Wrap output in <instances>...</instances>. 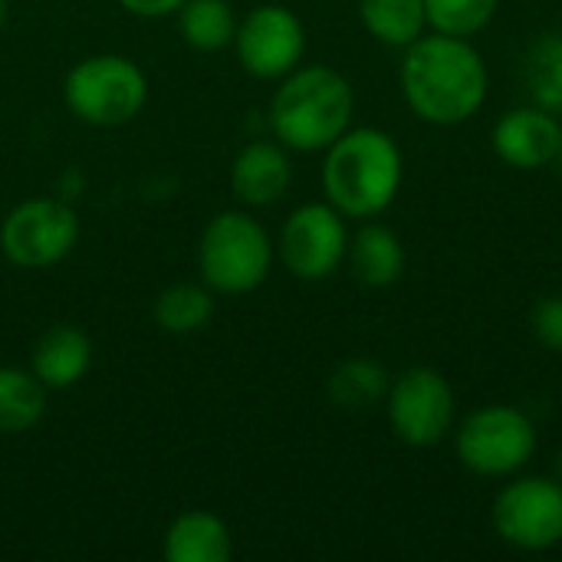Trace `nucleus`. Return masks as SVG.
Wrapping results in <instances>:
<instances>
[{
  "mask_svg": "<svg viewBox=\"0 0 562 562\" xmlns=\"http://www.w3.org/2000/svg\"><path fill=\"white\" fill-rule=\"evenodd\" d=\"M240 66L257 79H283L306 53V30L300 16L280 3L254 7L234 33Z\"/></svg>",
  "mask_w": 562,
  "mask_h": 562,
  "instance_id": "nucleus-11",
  "label": "nucleus"
},
{
  "mask_svg": "<svg viewBox=\"0 0 562 562\" xmlns=\"http://www.w3.org/2000/svg\"><path fill=\"white\" fill-rule=\"evenodd\" d=\"M49 389L30 372L16 366H0V435L33 431L46 415Z\"/></svg>",
  "mask_w": 562,
  "mask_h": 562,
  "instance_id": "nucleus-17",
  "label": "nucleus"
},
{
  "mask_svg": "<svg viewBox=\"0 0 562 562\" xmlns=\"http://www.w3.org/2000/svg\"><path fill=\"white\" fill-rule=\"evenodd\" d=\"M487 82V63L464 36L422 33L412 46H405L402 92L422 122H468L484 105Z\"/></svg>",
  "mask_w": 562,
  "mask_h": 562,
  "instance_id": "nucleus-1",
  "label": "nucleus"
},
{
  "mask_svg": "<svg viewBox=\"0 0 562 562\" xmlns=\"http://www.w3.org/2000/svg\"><path fill=\"white\" fill-rule=\"evenodd\" d=\"M494 530L507 547L543 553L562 543V484L557 477H520L494 501Z\"/></svg>",
  "mask_w": 562,
  "mask_h": 562,
  "instance_id": "nucleus-8",
  "label": "nucleus"
},
{
  "mask_svg": "<svg viewBox=\"0 0 562 562\" xmlns=\"http://www.w3.org/2000/svg\"><path fill=\"white\" fill-rule=\"evenodd\" d=\"M527 86L540 109L562 112V33H547L527 56Z\"/></svg>",
  "mask_w": 562,
  "mask_h": 562,
  "instance_id": "nucleus-22",
  "label": "nucleus"
},
{
  "mask_svg": "<svg viewBox=\"0 0 562 562\" xmlns=\"http://www.w3.org/2000/svg\"><path fill=\"white\" fill-rule=\"evenodd\" d=\"M349 250V231L342 214L326 201H313V204H300L277 240V254L283 260V267L306 283L326 280L339 270V263L346 260Z\"/></svg>",
  "mask_w": 562,
  "mask_h": 562,
  "instance_id": "nucleus-9",
  "label": "nucleus"
},
{
  "mask_svg": "<svg viewBox=\"0 0 562 562\" xmlns=\"http://www.w3.org/2000/svg\"><path fill=\"white\" fill-rule=\"evenodd\" d=\"M405 175L402 148L382 128H346L323 161L326 201L356 221L379 217L398 194Z\"/></svg>",
  "mask_w": 562,
  "mask_h": 562,
  "instance_id": "nucleus-2",
  "label": "nucleus"
},
{
  "mask_svg": "<svg viewBox=\"0 0 562 562\" xmlns=\"http://www.w3.org/2000/svg\"><path fill=\"white\" fill-rule=\"evenodd\" d=\"M497 3L501 0H425V16L435 33L468 40L494 20Z\"/></svg>",
  "mask_w": 562,
  "mask_h": 562,
  "instance_id": "nucleus-23",
  "label": "nucleus"
},
{
  "mask_svg": "<svg viewBox=\"0 0 562 562\" xmlns=\"http://www.w3.org/2000/svg\"><path fill=\"white\" fill-rule=\"evenodd\" d=\"M234 553L231 527L211 510H188L165 533L168 562H227Z\"/></svg>",
  "mask_w": 562,
  "mask_h": 562,
  "instance_id": "nucleus-15",
  "label": "nucleus"
},
{
  "mask_svg": "<svg viewBox=\"0 0 562 562\" xmlns=\"http://www.w3.org/2000/svg\"><path fill=\"white\" fill-rule=\"evenodd\" d=\"M3 23H7V0H0V30H3Z\"/></svg>",
  "mask_w": 562,
  "mask_h": 562,
  "instance_id": "nucleus-26",
  "label": "nucleus"
},
{
  "mask_svg": "<svg viewBox=\"0 0 562 562\" xmlns=\"http://www.w3.org/2000/svg\"><path fill=\"white\" fill-rule=\"evenodd\" d=\"M389 425L398 441L431 448L454 428V392L448 379L428 366L402 372L389 385Z\"/></svg>",
  "mask_w": 562,
  "mask_h": 562,
  "instance_id": "nucleus-10",
  "label": "nucleus"
},
{
  "mask_svg": "<svg viewBox=\"0 0 562 562\" xmlns=\"http://www.w3.org/2000/svg\"><path fill=\"white\" fill-rule=\"evenodd\" d=\"M362 26L385 46H412L425 26V0H359Z\"/></svg>",
  "mask_w": 562,
  "mask_h": 562,
  "instance_id": "nucleus-20",
  "label": "nucleus"
},
{
  "mask_svg": "<svg viewBox=\"0 0 562 562\" xmlns=\"http://www.w3.org/2000/svg\"><path fill=\"white\" fill-rule=\"evenodd\" d=\"M562 125L540 105L507 112L494 128V151L517 171H537L560 158Z\"/></svg>",
  "mask_w": 562,
  "mask_h": 562,
  "instance_id": "nucleus-12",
  "label": "nucleus"
},
{
  "mask_svg": "<svg viewBox=\"0 0 562 562\" xmlns=\"http://www.w3.org/2000/svg\"><path fill=\"white\" fill-rule=\"evenodd\" d=\"M277 247L263 224L247 211H224L217 214L198 244V270L201 280L214 293L240 296L257 290L273 267Z\"/></svg>",
  "mask_w": 562,
  "mask_h": 562,
  "instance_id": "nucleus-4",
  "label": "nucleus"
},
{
  "mask_svg": "<svg viewBox=\"0 0 562 562\" xmlns=\"http://www.w3.org/2000/svg\"><path fill=\"white\" fill-rule=\"evenodd\" d=\"M178 16V33L191 49L217 53L224 46H234L237 33V13L231 0H184Z\"/></svg>",
  "mask_w": 562,
  "mask_h": 562,
  "instance_id": "nucleus-18",
  "label": "nucleus"
},
{
  "mask_svg": "<svg viewBox=\"0 0 562 562\" xmlns=\"http://www.w3.org/2000/svg\"><path fill=\"white\" fill-rule=\"evenodd\" d=\"M214 316V290L201 283H171L155 300V323L171 336H191Z\"/></svg>",
  "mask_w": 562,
  "mask_h": 562,
  "instance_id": "nucleus-19",
  "label": "nucleus"
},
{
  "mask_svg": "<svg viewBox=\"0 0 562 562\" xmlns=\"http://www.w3.org/2000/svg\"><path fill=\"white\" fill-rule=\"evenodd\" d=\"M184 0H119L122 10H128L132 16H145V20H155V16H175L181 10Z\"/></svg>",
  "mask_w": 562,
  "mask_h": 562,
  "instance_id": "nucleus-25",
  "label": "nucleus"
},
{
  "mask_svg": "<svg viewBox=\"0 0 562 562\" xmlns=\"http://www.w3.org/2000/svg\"><path fill=\"white\" fill-rule=\"evenodd\" d=\"M454 448L471 474L510 477L537 454V425L514 405H484L461 422Z\"/></svg>",
  "mask_w": 562,
  "mask_h": 562,
  "instance_id": "nucleus-6",
  "label": "nucleus"
},
{
  "mask_svg": "<svg viewBox=\"0 0 562 562\" xmlns=\"http://www.w3.org/2000/svg\"><path fill=\"white\" fill-rule=\"evenodd\" d=\"M557 161H562V145H560V158H557Z\"/></svg>",
  "mask_w": 562,
  "mask_h": 562,
  "instance_id": "nucleus-28",
  "label": "nucleus"
},
{
  "mask_svg": "<svg viewBox=\"0 0 562 562\" xmlns=\"http://www.w3.org/2000/svg\"><path fill=\"white\" fill-rule=\"evenodd\" d=\"M293 184V165L280 142H250L231 165V191L250 207L277 204Z\"/></svg>",
  "mask_w": 562,
  "mask_h": 562,
  "instance_id": "nucleus-13",
  "label": "nucleus"
},
{
  "mask_svg": "<svg viewBox=\"0 0 562 562\" xmlns=\"http://www.w3.org/2000/svg\"><path fill=\"white\" fill-rule=\"evenodd\" d=\"M89 369H92V342L79 326L69 323L49 326L30 352V372L49 392L72 389L76 382L86 379Z\"/></svg>",
  "mask_w": 562,
  "mask_h": 562,
  "instance_id": "nucleus-14",
  "label": "nucleus"
},
{
  "mask_svg": "<svg viewBox=\"0 0 562 562\" xmlns=\"http://www.w3.org/2000/svg\"><path fill=\"white\" fill-rule=\"evenodd\" d=\"M530 326H533V336L553 349L562 352V296H547L533 306L530 313Z\"/></svg>",
  "mask_w": 562,
  "mask_h": 562,
  "instance_id": "nucleus-24",
  "label": "nucleus"
},
{
  "mask_svg": "<svg viewBox=\"0 0 562 562\" xmlns=\"http://www.w3.org/2000/svg\"><path fill=\"white\" fill-rule=\"evenodd\" d=\"M557 481L562 484V451H560V458H557Z\"/></svg>",
  "mask_w": 562,
  "mask_h": 562,
  "instance_id": "nucleus-27",
  "label": "nucleus"
},
{
  "mask_svg": "<svg viewBox=\"0 0 562 562\" xmlns=\"http://www.w3.org/2000/svg\"><path fill=\"white\" fill-rule=\"evenodd\" d=\"M79 214L56 198L20 201L0 224V250L13 267L46 270L72 254Z\"/></svg>",
  "mask_w": 562,
  "mask_h": 562,
  "instance_id": "nucleus-7",
  "label": "nucleus"
},
{
  "mask_svg": "<svg viewBox=\"0 0 562 562\" xmlns=\"http://www.w3.org/2000/svg\"><path fill=\"white\" fill-rule=\"evenodd\" d=\"M389 395V375L372 359H349L329 375V398L342 412H369Z\"/></svg>",
  "mask_w": 562,
  "mask_h": 562,
  "instance_id": "nucleus-21",
  "label": "nucleus"
},
{
  "mask_svg": "<svg viewBox=\"0 0 562 562\" xmlns=\"http://www.w3.org/2000/svg\"><path fill=\"white\" fill-rule=\"evenodd\" d=\"M356 92L329 66H296L283 76L270 102L273 138L290 151H326L349 125Z\"/></svg>",
  "mask_w": 562,
  "mask_h": 562,
  "instance_id": "nucleus-3",
  "label": "nucleus"
},
{
  "mask_svg": "<svg viewBox=\"0 0 562 562\" xmlns=\"http://www.w3.org/2000/svg\"><path fill=\"white\" fill-rule=\"evenodd\" d=\"M346 260L366 286H392L405 273V247L385 224H362L356 237H349Z\"/></svg>",
  "mask_w": 562,
  "mask_h": 562,
  "instance_id": "nucleus-16",
  "label": "nucleus"
},
{
  "mask_svg": "<svg viewBox=\"0 0 562 562\" xmlns=\"http://www.w3.org/2000/svg\"><path fill=\"white\" fill-rule=\"evenodd\" d=\"M66 109L99 128L132 122L148 102V76L142 66L119 53H99L76 63L63 82Z\"/></svg>",
  "mask_w": 562,
  "mask_h": 562,
  "instance_id": "nucleus-5",
  "label": "nucleus"
}]
</instances>
